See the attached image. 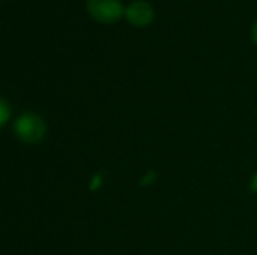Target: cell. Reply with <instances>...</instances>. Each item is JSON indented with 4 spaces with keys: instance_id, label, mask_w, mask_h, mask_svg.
<instances>
[{
    "instance_id": "1",
    "label": "cell",
    "mask_w": 257,
    "mask_h": 255,
    "mask_svg": "<svg viewBox=\"0 0 257 255\" xmlns=\"http://www.w3.org/2000/svg\"><path fill=\"white\" fill-rule=\"evenodd\" d=\"M14 133L25 143H37L46 135V123L34 112H25L14 123Z\"/></svg>"
},
{
    "instance_id": "2",
    "label": "cell",
    "mask_w": 257,
    "mask_h": 255,
    "mask_svg": "<svg viewBox=\"0 0 257 255\" xmlns=\"http://www.w3.org/2000/svg\"><path fill=\"white\" fill-rule=\"evenodd\" d=\"M88 13L100 23H114L122 16L121 0H88Z\"/></svg>"
},
{
    "instance_id": "3",
    "label": "cell",
    "mask_w": 257,
    "mask_h": 255,
    "mask_svg": "<svg viewBox=\"0 0 257 255\" xmlns=\"http://www.w3.org/2000/svg\"><path fill=\"white\" fill-rule=\"evenodd\" d=\"M126 18L133 27H147L151 21L154 20V9L151 4L144 2V0H137L126 9Z\"/></svg>"
},
{
    "instance_id": "4",
    "label": "cell",
    "mask_w": 257,
    "mask_h": 255,
    "mask_svg": "<svg viewBox=\"0 0 257 255\" xmlns=\"http://www.w3.org/2000/svg\"><path fill=\"white\" fill-rule=\"evenodd\" d=\"M9 116H11V107L6 100L0 98V128L9 121Z\"/></svg>"
},
{
    "instance_id": "5",
    "label": "cell",
    "mask_w": 257,
    "mask_h": 255,
    "mask_svg": "<svg viewBox=\"0 0 257 255\" xmlns=\"http://www.w3.org/2000/svg\"><path fill=\"white\" fill-rule=\"evenodd\" d=\"M250 191H254L257 192V173L252 177V182H250Z\"/></svg>"
},
{
    "instance_id": "6",
    "label": "cell",
    "mask_w": 257,
    "mask_h": 255,
    "mask_svg": "<svg viewBox=\"0 0 257 255\" xmlns=\"http://www.w3.org/2000/svg\"><path fill=\"white\" fill-rule=\"evenodd\" d=\"M252 41L257 44V21L254 23V27H252Z\"/></svg>"
}]
</instances>
